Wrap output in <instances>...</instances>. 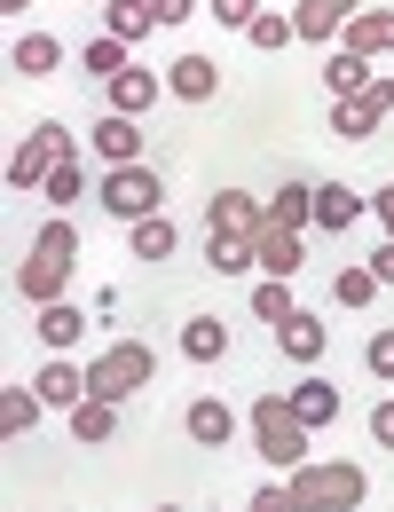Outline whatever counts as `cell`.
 Masks as SVG:
<instances>
[{
	"label": "cell",
	"instance_id": "obj_1",
	"mask_svg": "<svg viewBox=\"0 0 394 512\" xmlns=\"http://www.w3.org/2000/svg\"><path fill=\"white\" fill-rule=\"evenodd\" d=\"M71 260H79V229H71L64 213L32 237V253L16 260V292L32 300V308H48V300H64V284H71Z\"/></svg>",
	"mask_w": 394,
	"mask_h": 512
},
{
	"label": "cell",
	"instance_id": "obj_2",
	"mask_svg": "<svg viewBox=\"0 0 394 512\" xmlns=\"http://www.w3.org/2000/svg\"><path fill=\"white\" fill-rule=\"evenodd\" d=\"M284 489H292L300 512H355L363 497H371V473L347 465V457H308L300 473H284Z\"/></svg>",
	"mask_w": 394,
	"mask_h": 512
},
{
	"label": "cell",
	"instance_id": "obj_3",
	"mask_svg": "<svg viewBox=\"0 0 394 512\" xmlns=\"http://www.w3.org/2000/svg\"><path fill=\"white\" fill-rule=\"evenodd\" d=\"M308 434H316V426L292 410V394H261V402H253V457H268L276 473H300V465H308V449H316Z\"/></svg>",
	"mask_w": 394,
	"mask_h": 512
},
{
	"label": "cell",
	"instance_id": "obj_4",
	"mask_svg": "<svg viewBox=\"0 0 394 512\" xmlns=\"http://www.w3.org/2000/svg\"><path fill=\"white\" fill-rule=\"evenodd\" d=\"M64 158H79V134H71L64 119H40V127L16 142V158H8V190H16V197H40V190H48V174H56Z\"/></svg>",
	"mask_w": 394,
	"mask_h": 512
},
{
	"label": "cell",
	"instance_id": "obj_5",
	"mask_svg": "<svg viewBox=\"0 0 394 512\" xmlns=\"http://www.w3.org/2000/svg\"><path fill=\"white\" fill-rule=\"evenodd\" d=\"M150 379H158V355H150L142 339H111V347L87 363V394H95V402H134Z\"/></svg>",
	"mask_w": 394,
	"mask_h": 512
},
{
	"label": "cell",
	"instance_id": "obj_6",
	"mask_svg": "<svg viewBox=\"0 0 394 512\" xmlns=\"http://www.w3.org/2000/svg\"><path fill=\"white\" fill-rule=\"evenodd\" d=\"M95 197H103V213L111 221H150L158 213V197H166V182H158V166H103V182H95Z\"/></svg>",
	"mask_w": 394,
	"mask_h": 512
},
{
	"label": "cell",
	"instance_id": "obj_7",
	"mask_svg": "<svg viewBox=\"0 0 394 512\" xmlns=\"http://www.w3.org/2000/svg\"><path fill=\"white\" fill-rule=\"evenodd\" d=\"M205 229H213V237H245V245H261L268 205H261V197H245V190H221L213 205H205Z\"/></svg>",
	"mask_w": 394,
	"mask_h": 512
},
{
	"label": "cell",
	"instance_id": "obj_8",
	"mask_svg": "<svg viewBox=\"0 0 394 512\" xmlns=\"http://www.w3.org/2000/svg\"><path fill=\"white\" fill-rule=\"evenodd\" d=\"M182 434H190L197 449H229L237 442V410H229L221 394H197L190 410H182Z\"/></svg>",
	"mask_w": 394,
	"mask_h": 512
},
{
	"label": "cell",
	"instance_id": "obj_9",
	"mask_svg": "<svg viewBox=\"0 0 394 512\" xmlns=\"http://www.w3.org/2000/svg\"><path fill=\"white\" fill-rule=\"evenodd\" d=\"M95 158H103V166H142V119L103 111V119H95Z\"/></svg>",
	"mask_w": 394,
	"mask_h": 512
},
{
	"label": "cell",
	"instance_id": "obj_10",
	"mask_svg": "<svg viewBox=\"0 0 394 512\" xmlns=\"http://www.w3.org/2000/svg\"><path fill=\"white\" fill-rule=\"evenodd\" d=\"M166 95L213 103V95H221V64H213V56H174V64H166Z\"/></svg>",
	"mask_w": 394,
	"mask_h": 512
},
{
	"label": "cell",
	"instance_id": "obj_11",
	"mask_svg": "<svg viewBox=\"0 0 394 512\" xmlns=\"http://www.w3.org/2000/svg\"><path fill=\"white\" fill-rule=\"evenodd\" d=\"M32 386H40V402H48V410H79V402H87V371L64 363V355H48V363L32 371Z\"/></svg>",
	"mask_w": 394,
	"mask_h": 512
},
{
	"label": "cell",
	"instance_id": "obj_12",
	"mask_svg": "<svg viewBox=\"0 0 394 512\" xmlns=\"http://www.w3.org/2000/svg\"><path fill=\"white\" fill-rule=\"evenodd\" d=\"M276 347H284L300 371H316V363H324V347H331V331H324V316H308V308H300V316L276 331Z\"/></svg>",
	"mask_w": 394,
	"mask_h": 512
},
{
	"label": "cell",
	"instance_id": "obj_13",
	"mask_svg": "<svg viewBox=\"0 0 394 512\" xmlns=\"http://www.w3.org/2000/svg\"><path fill=\"white\" fill-rule=\"evenodd\" d=\"M339 48H355V56H394V8H363V16L339 32Z\"/></svg>",
	"mask_w": 394,
	"mask_h": 512
},
{
	"label": "cell",
	"instance_id": "obj_14",
	"mask_svg": "<svg viewBox=\"0 0 394 512\" xmlns=\"http://www.w3.org/2000/svg\"><path fill=\"white\" fill-rule=\"evenodd\" d=\"M379 71H371V56H355V48H331L324 56V87H331V103H347V95H363Z\"/></svg>",
	"mask_w": 394,
	"mask_h": 512
},
{
	"label": "cell",
	"instance_id": "obj_15",
	"mask_svg": "<svg viewBox=\"0 0 394 512\" xmlns=\"http://www.w3.org/2000/svg\"><path fill=\"white\" fill-rule=\"evenodd\" d=\"M363 205H371V197H355L347 182H316V229H339V237H347V229L363 221Z\"/></svg>",
	"mask_w": 394,
	"mask_h": 512
},
{
	"label": "cell",
	"instance_id": "obj_16",
	"mask_svg": "<svg viewBox=\"0 0 394 512\" xmlns=\"http://www.w3.org/2000/svg\"><path fill=\"white\" fill-rule=\"evenodd\" d=\"M253 253H261V268L276 276V284H292V276H300V260H308V253H300V229H276V221L261 229V245H253Z\"/></svg>",
	"mask_w": 394,
	"mask_h": 512
},
{
	"label": "cell",
	"instance_id": "obj_17",
	"mask_svg": "<svg viewBox=\"0 0 394 512\" xmlns=\"http://www.w3.org/2000/svg\"><path fill=\"white\" fill-rule=\"evenodd\" d=\"M56 64H64V40H56V32H24V40L8 48V71H24V79H48Z\"/></svg>",
	"mask_w": 394,
	"mask_h": 512
},
{
	"label": "cell",
	"instance_id": "obj_18",
	"mask_svg": "<svg viewBox=\"0 0 394 512\" xmlns=\"http://www.w3.org/2000/svg\"><path fill=\"white\" fill-rule=\"evenodd\" d=\"M158 87H166V79H158V71H142V64H127V71H119V79H111V111H127V119H142V111H150V103H158Z\"/></svg>",
	"mask_w": 394,
	"mask_h": 512
},
{
	"label": "cell",
	"instance_id": "obj_19",
	"mask_svg": "<svg viewBox=\"0 0 394 512\" xmlns=\"http://www.w3.org/2000/svg\"><path fill=\"white\" fill-rule=\"evenodd\" d=\"M284 394H292V410H300L308 426H331V418L347 410V402H339V386H331V379H316V371H308L300 386H284Z\"/></svg>",
	"mask_w": 394,
	"mask_h": 512
},
{
	"label": "cell",
	"instance_id": "obj_20",
	"mask_svg": "<svg viewBox=\"0 0 394 512\" xmlns=\"http://www.w3.org/2000/svg\"><path fill=\"white\" fill-rule=\"evenodd\" d=\"M32 331H40V347H48V355H64V347H79V331H87V316H79L71 300H48Z\"/></svg>",
	"mask_w": 394,
	"mask_h": 512
},
{
	"label": "cell",
	"instance_id": "obj_21",
	"mask_svg": "<svg viewBox=\"0 0 394 512\" xmlns=\"http://www.w3.org/2000/svg\"><path fill=\"white\" fill-rule=\"evenodd\" d=\"M268 221L276 229H316V182H284L268 197Z\"/></svg>",
	"mask_w": 394,
	"mask_h": 512
},
{
	"label": "cell",
	"instance_id": "obj_22",
	"mask_svg": "<svg viewBox=\"0 0 394 512\" xmlns=\"http://www.w3.org/2000/svg\"><path fill=\"white\" fill-rule=\"evenodd\" d=\"M103 32H111V40H150V32H158V8H150V0H111V8H103Z\"/></svg>",
	"mask_w": 394,
	"mask_h": 512
},
{
	"label": "cell",
	"instance_id": "obj_23",
	"mask_svg": "<svg viewBox=\"0 0 394 512\" xmlns=\"http://www.w3.org/2000/svg\"><path fill=\"white\" fill-rule=\"evenodd\" d=\"M182 355H190V363H221V355H229V323L221 316H190L182 323Z\"/></svg>",
	"mask_w": 394,
	"mask_h": 512
},
{
	"label": "cell",
	"instance_id": "obj_24",
	"mask_svg": "<svg viewBox=\"0 0 394 512\" xmlns=\"http://www.w3.org/2000/svg\"><path fill=\"white\" fill-rule=\"evenodd\" d=\"M40 410H48L40 386H8V394H0V426H8V442H24V434L40 426Z\"/></svg>",
	"mask_w": 394,
	"mask_h": 512
},
{
	"label": "cell",
	"instance_id": "obj_25",
	"mask_svg": "<svg viewBox=\"0 0 394 512\" xmlns=\"http://www.w3.org/2000/svg\"><path fill=\"white\" fill-rule=\"evenodd\" d=\"M205 268H213V276H245V268H261V253H253L245 237H213V229H205Z\"/></svg>",
	"mask_w": 394,
	"mask_h": 512
},
{
	"label": "cell",
	"instance_id": "obj_26",
	"mask_svg": "<svg viewBox=\"0 0 394 512\" xmlns=\"http://www.w3.org/2000/svg\"><path fill=\"white\" fill-rule=\"evenodd\" d=\"M331 300H339V308H371V300H379V276H371V260H347V268L331 276Z\"/></svg>",
	"mask_w": 394,
	"mask_h": 512
},
{
	"label": "cell",
	"instance_id": "obj_27",
	"mask_svg": "<svg viewBox=\"0 0 394 512\" xmlns=\"http://www.w3.org/2000/svg\"><path fill=\"white\" fill-rule=\"evenodd\" d=\"M71 434H79L87 449H95V442H111V434H119V402H95V394H87V402L71 410Z\"/></svg>",
	"mask_w": 394,
	"mask_h": 512
},
{
	"label": "cell",
	"instance_id": "obj_28",
	"mask_svg": "<svg viewBox=\"0 0 394 512\" xmlns=\"http://www.w3.org/2000/svg\"><path fill=\"white\" fill-rule=\"evenodd\" d=\"M182 245V229L166 221V213H150V221H134V260H174Z\"/></svg>",
	"mask_w": 394,
	"mask_h": 512
},
{
	"label": "cell",
	"instance_id": "obj_29",
	"mask_svg": "<svg viewBox=\"0 0 394 512\" xmlns=\"http://www.w3.org/2000/svg\"><path fill=\"white\" fill-rule=\"evenodd\" d=\"M79 64H87V71H95V79H103V87H111V79L127 71V40H111V32H95V40L79 48Z\"/></svg>",
	"mask_w": 394,
	"mask_h": 512
},
{
	"label": "cell",
	"instance_id": "obj_30",
	"mask_svg": "<svg viewBox=\"0 0 394 512\" xmlns=\"http://www.w3.org/2000/svg\"><path fill=\"white\" fill-rule=\"evenodd\" d=\"M253 316H261L268 331H284V323L300 316V300H292V284H276V276H268L261 292H253Z\"/></svg>",
	"mask_w": 394,
	"mask_h": 512
},
{
	"label": "cell",
	"instance_id": "obj_31",
	"mask_svg": "<svg viewBox=\"0 0 394 512\" xmlns=\"http://www.w3.org/2000/svg\"><path fill=\"white\" fill-rule=\"evenodd\" d=\"M292 32H300V40H331V48H339V32H347V24L331 16L324 0H300V8H292Z\"/></svg>",
	"mask_w": 394,
	"mask_h": 512
},
{
	"label": "cell",
	"instance_id": "obj_32",
	"mask_svg": "<svg viewBox=\"0 0 394 512\" xmlns=\"http://www.w3.org/2000/svg\"><path fill=\"white\" fill-rule=\"evenodd\" d=\"M48 205H56V213H64V205H79V197H87V166H79V158H64V166H56V174H48Z\"/></svg>",
	"mask_w": 394,
	"mask_h": 512
},
{
	"label": "cell",
	"instance_id": "obj_33",
	"mask_svg": "<svg viewBox=\"0 0 394 512\" xmlns=\"http://www.w3.org/2000/svg\"><path fill=\"white\" fill-rule=\"evenodd\" d=\"M245 40H253V48H284V40H300V32H292V16H284V8H261Z\"/></svg>",
	"mask_w": 394,
	"mask_h": 512
},
{
	"label": "cell",
	"instance_id": "obj_34",
	"mask_svg": "<svg viewBox=\"0 0 394 512\" xmlns=\"http://www.w3.org/2000/svg\"><path fill=\"white\" fill-rule=\"evenodd\" d=\"M331 134H339V142H363V134H379V119H371L363 103H331Z\"/></svg>",
	"mask_w": 394,
	"mask_h": 512
},
{
	"label": "cell",
	"instance_id": "obj_35",
	"mask_svg": "<svg viewBox=\"0 0 394 512\" xmlns=\"http://www.w3.org/2000/svg\"><path fill=\"white\" fill-rule=\"evenodd\" d=\"M205 16H221L229 32H253V16H261V0H205Z\"/></svg>",
	"mask_w": 394,
	"mask_h": 512
},
{
	"label": "cell",
	"instance_id": "obj_36",
	"mask_svg": "<svg viewBox=\"0 0 394 512\" xmlns=\"http://www.w3.org/2000/svg\"><path fill=\"white\" fill-rule=\"evenodd\" d=\"M347 103H363L371 119H387V111H394V71H379V79H371L363 95H347Z\"/></svg>",
	"mask_w": 394,
	"mask_h": 512
},
{
	"label": "cell",
	"instance_id": "obj_37",
	"mask_svg": "<svg viewBox=\"0 0 394 512\" xmlns=\"http://www.w3.org/2000/svg\"><path fill=\"white\" fill-rule=\"evenodd\" d=\"M363 363H371V379H394V323H387V331H371Z\"/></svg>",
	"mask_w": 394,
	"mask_h": 512
},
{
	"label": "cell",
	"instance_id": "obj_38",
	"mask_svg": "<svg viewBox=\"0 0 394 512\" xmlns=\"http://www.w3.org/2000/svg\"><path fill=\"white\" fill-rule=\"evenodd\" d=\"M245 512H300V505H292V489L268 481V489H253V505H245Z\"/></svg>",
	"mask_w": 394,
	"mask_h": 512
},
{
	"label": "cell",
	"instance_id": "obj_39",
	"mask_svg": "<svg viewBox=\"0 0 394 512\" xmlns=\"http://www.w3.org/2000/svg\"><path fill=\"white\" fill-rule=\"evenodd\" d=\"M371 442L394 449V402H379V410H371Z\"/></svg>",
	"mask_w": 394,
	"mask_h": 512
},
{
	"label": "cell",
	"instance_id": "obj_40",
	"mask_svg": "<svg viewBox=\"0 0 394 512\" xmlns=\"http://www.w3.org/2000/svg\"><path fill=\"white\" fill-rule=\"evenodd\" d=\"M197 16V0H158V24H190Z\"/></svg>",
	"mask_w": 394,
	"mask_h": 512
},
{
	"label": "cell",
	"instance_id": "obj_41",
	"mask_svg": "<svg viewBox=\"0 0 394 512\" xmlns=\"http://www.w3.org/2000/svg\"><path fill=\"white\" fill-rule=\"evenodd\" d=\"M371 276H379V284H394V237L379 245V253H371Z\"/></svg>",
	"mask_w": 394,
	"mask_h": 512
},
{
	"label": "cell",
	"instance_id": "obj_42",
	"mask_svg": "<svg viewBox=\"0 0 394 512\" xmlns=\"http://www.w3.org/2000/svg\"><path fill=\"white\" fill-rule=\"evenodd\" d=\"M371 213L387 221V237H394V182H387V190H371Z\"/></svg>",
	"mask_w": 394,
	"mask_h": 512
},
{
	"label": "cell",
	"instance_id": "obj_43",
	"mask_svg": "<svg viewBox=\"0 0 394 512\" xmlns=\"http://www.w3.org/2000/svg\"><path fill=\"white\" fill-rule=\"evenodd\" d=\"M0 8H8V16H24V8H32V0H0Z\"/></svg>",
	"mask_w": 394,
	"mask_h": 512
},
{
	"label": "cell",
	"instance_id": "obj_44",
	"mask_svg": "<svg viewBox=\"0 0 394 512\" xmlns=\"http://www.w3.org/2000/svg\"><path fill=\"white\" fill-rule=\"evenodd\" d=\"M158 512H174V505H158Z\"/></svg>",
	"mask_w": 394,
	"mask_h": 512
},
{
	"label": "cell",
	"instance_id": "obj_45",
	"mask_svg": "<svg viewBox=\"0 0 394 512\" xmlns=\"http://www.w3.org/2000/svg\"><path fill=\"white\" fill-rule=\"evenodd\" d=\"M150 8H158V0H150Z\"/></svg>",
	"mask_w": 394,
	"mask_h": 512
}]
</instances>
